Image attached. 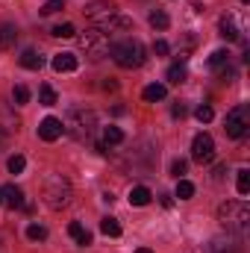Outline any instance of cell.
<instances>
[{
	"label": "cell",
	"mask_w": 250,
	"mask_h": 253,
	"mask_svg": "<svg viewBox=\"0 0 250 253\" xmlns=\"http://www.w3.org/2000/svg\"><path fill=\"white\" fill-rule=\"evenodd\" d=\"M62 129L68 135H74L77 141H88L97 129V115L91 109H71L62 121Z\"/></svg>",
	"instance_id": "cell-1"
},
{
	"label": "cell",
	"mask_w": 250,
	"mask_h": 253,
	"mask_svg": "<svg viewBox=\"0 0 250 253\" xmlns=\"http://www.w3.org/2000/svg\"><path fill=\"white\" fill-rule=\"evenodd\" d=\"M109 53H112V59L126 68V71H132V68H141L144 59H147V50H144V44L138 42V39H124V42H115L112 47H109Z\"/></svg>",
	"instance_id": "cell-2"
},
{
	"label": "cell",
	"mask_w": 250,
	"mask_h": 253,
	"mask_svg": "<svg viewBox=\"0 0 250 253\" xmlns=\"http://www.w3.org/2000/svg\"><path fill=\"white\" fill-rule=\"evenodd\" d=\"M218 221L233 230V233H248V224H250V209L245 200H227L221 209H218Z\"/></svg>",
	"instance_id": "cell-3"
},
{
	"label": "cell",
	"mask_w": 250,
	"mask_h": 253,
	"mask_svg": "<svg viewBox=\"0 0 250 253\" xmlns=\"http://www.w3.org/2000/svg\"><path fill=\"white\" fill-rule=\"evenodd\" d=\"M71 183L65 180L62 174H50L47 180H44V203L50 206V209H62L71 203Z\"/></svg>",
	"instance_id": "cell-4"
},
{
	"label": "cell",
	"mask_w": 250,
	"mask_h": 253,
	"mask_svg": "<svg viewBox=\"0 0 250 253\" xmlns=\"http://www.w3.org/2000/svg\"><path fill=\"white\" fill-rule=\"evenodd\" d=\"M109 47H112V44H109L106 33H103V30H97V27L80 36V50H83L91 62H100V59L109 53Z\"/></svg>",
	"instance_id": "cell-5"
},
{
	"label": "cell",
	"mask_w": 250,
	"mask_h": 253,
	"mask_svg": "<svg viewBox=\"0 0 250 253\" xmlns=\"http://www.w3.org/2000/svg\"><path fill=\"white\" fill-rule=\"evenodd\" d=\"M83 12H85V21H88V24H94L97 30H103V27L118 15V6H115L112 0H91Z\"/></svg>",
	"instance_id": "cell-6"
},
{
	"label": "cell",
	"mask_w": 250,
	"mask_h": 253,
	"mask_svg": "<svg viewBox=\"0 0 250 253\" xmlns=\"http://www.w3.org/2000/svg\"><path fill=\"white\" fill-rule=\"evenodd\" d=\"M248 126H250L248 106H233V109L227 112V118H224V129H227L230 138H242V135L248 132Z\"/></svg>",
	"instance_id": "cell-7"
},
{
	"label": "cell",
	"mask_w": 250,
	"mask_h": 253,
	"mask_svg": "<svg viewBox=\"0 0 250 253\" xmlns=\"http://www.w3.org/2000/svg\"><path fill=\"white\" fill-rule=\"evenodd\" d=\"M191 159L200 162V165H209L215 159V138L209 132H197L194 141H191Z\"/></svg>",
	"instance_id": "cell-8"
},
{
	"label": "cell",
	"mask_w": 250,
	"mask_h": 253,
	"mask_svg": "<svg viewBox=\"0 0 250 253\" xmlns=\"http://www.w3.org/2000/svg\"><path fill=\"white\" fill-rule=\"evenodd\" d=\"M62 132H65L62 121H59V118H53V115H50V118H44V121L39 124V135H42L44 141H56Z\"/></svg>",
	"instance_id": "cell-9"
},
{
	"label": "cell",
	"mask_w": 250,
	"mask_h": 253,
	"mask_svg": "<svg viewBox=\"0 0 250 253\" xmlns=\"http://www.w3.org/2000/svg\"><path fill=\"white\" fill-rule=\"evenodd\" d=\"M0 194H3V203L12 206V209H24V206H27V203H24V191L18 189L15 183H12V186H3Z\"/></svg>",
	"instance_id": "cell-10"
},
{
	"label": "cell",
	"mask_w": 250,
	"mask_h": 253,
	"mask_svg": "<svg viewBox=\"0 0 250 253\" xmlns=\"http://www.w3.org/2000/svg\"><path fill=\"white\" fill-rule=\"evenodd\" d=\"M218 36L227 39V42H239V27H236V21H233L230 15H224V18L218 21Z\"/></svg>",
	"instance_id": "cell-11"
},
{
	"label": "cell",
	"mask_w": 250,
	"mask_h": 253,
	"mask_svg": "<svg viewBox=\"0 0 250 253\" xmlns=\"http://www.w3.org/2000/svg\"><path fill=\"white\" fill-rule=\"evenodd\" d=\"M77 56L74 53H56L53 56V71L56 74H68V71H77Z\"/></svg>",
	"instance_id": "cell-12"
},
{
	"label": "cell",
	"mask_w": 250,
	"mask_h": 253,
	"mask_svg": "<svg viewBox=\"0 0 250 253\" xmlns=\"http://www.w3.org/2000/svg\"><path fill=\"white\" fill-rule=\"evenodd\" d=\"M68 236H71L77 245H83V248H85V245H91V233H88L80 221H71V224H68Z\"/></svg>",
	"instance_id": "cell-13"
},
{
	"label": "cell",
	"mask_w": 250,
	"mask_h": 253,
	"mask_svg": "<svg viewBox=\"0 0 250 253\" xmlns=\"http://www.w3.org/2000/svg\"><path fill=\"white\" fill-rule=\"evenodd\" d=\"M165 94H168V88H165L162 83H150V85H144V91H141V97H144L147 103H156V100H165Z\"/></svg>",
	"instance_id": "cell-14"
},
{
	"label": "cell",
	"mask_w": 250,
	"mask_h": 253,
	"mask_svg": "<svg viewBox=\"0 0 250 253\" xmlns=\"http://www.w3.org/2000/svg\"><path fill=\"white\" fill-rule=\"evenodd\" d=\"M15 39H18L15 24H0V50H9L15 44Z\"/></svg>",
	"instance_id": "cell-15"
},
{
	"label": "cell",
	"mask_w": 250,
	"mask_h": 253,
	"mask_svg": "<svg viewBox=\"0 0 250 253\" xmlns=\"http://www.w3.org/2000/svg\"><path fill=\"white\" fill-rule=\"evenodd\" d=\"M150 197H153V194H150L147 186H135V189H129V203H132V206H147Z\"/></svg>",
	"instance_id": "cell-16"
},
{
	"label": "cell",
	"mask_w": 250,
	"mask_h": 253,
	"mask_svg": "<svg viewBox=\"0 0 250 253\" xmlns=\"http://www.w3.org/2000/svg\"><path fill=\"white\" fill-rule=\"evenodd\" d=\"M18 62L24 65V68H27V71H39V68H42V65H44V59H42V56H39V53H36V50H24V53H21V56H18Z\"/></svg>",
	"instance_id": "cell-17"
},
{
	"label": "cell",
	"mask_w": 250,
	"mask_h": 253,
	"mask_svg": "<svg viewBox=\"0 0 250 253\" xmlns=\"http://www.w3.org/2000/svg\"><path fill=\"white\" fill-rule=\"evenodd\" d=\"M50 36H53V39H74V36H77V27H74L71 21H65V24H56V27L50 30Z\"/></svg>",
	"instance_id": "cell-18"
},
{
	"label": "cell",
	"mask_w": 250,
	"mask_h": 253,
	"mask_svg": "<svg viewBox=\"0 0 250 253\" xmlns=\"http://www.w3.org/2000/svg\"><path fill=\"white\" fill-rule=\"evenodd\" d=\"M150 27H153V30H168V27H171V18H168L162 9H153V12H150Z\"/></svg>",
	"instance_id": "cell-19"
},
{
	"label": "cell",
	"mask_w": 250,
	"mask_h": 253,
	"mask_svg": "<svg viewBox=\"0 0 250 253\" xmlns=\"http://www.w3.org/2000/svg\"><path fill=\"white\" fill-rule=\"evenodd\" d=\"M100 230H103V236H112V239L121 236V224H118V218H109V215L100 221Z\"/></svg>",
	"instance_id": "cell-20"
},
{
	"label": "cell",
	"mask_w": 250,
	"mask_h": 253,
	"mask_svg": "<svg viewBox=\"0 0 250 253\" xmlns=\"http://www.w3.org/2000/svg\"><path fill=\"white\" fill-rule=\"evenodd\" d=\"M168 83H174V85L186 83V65H171L168 68Z\"/></svg>",
	"instance_id": "cell-21"
},
{
	"label": "cell",
	"mask_w": 250,
	"mask_h": 253,
	"mask_svg": "<svg viewBox=\"0 0 250 253\" xmlns=\"http://www.w3.org/2000/svg\"><path fill=\"white\" fill-rule=\"evenodd\" d=\"M124 141V132L118 126H106L103 129V144H121Z\"/></svg>",
	"instance_id": "cell-22"
},
{
	"label": "cell",
	"mask_w": 250,
	"mask_h": 253,
	"mask_svg": "<svg viewBox=\"0 0 250 253\" xmlns=\"http://www.w3.org/2000/svg\"><path fill=\"white\" fill-rule=\"evenodd\" d=\"M236 189H239V194H242V197H245V194H250V171H248V168H242V171H239Z\"/></svg>",
	"instance_id": "cell-23"
},
{
	"label": "cell",
	"mask_w": 250,
	"mask_h": 253,
	"mask_svg": "<svg viewBox=\"0 0 250 253\" xmlns=\"http://www.w3.org/2000/svg\"><path fill=\"white\" fill-rule=\"evenodd\" d=\"M27 100H30V88H27V85H15V88H12V103H15V106H24Z\"/></svg>",
	"instance_id": "cell-24"
},
{
	"label": "cell",
	"mask_w": 250,
	"mask_h": 253,
	"mask_svg": "<svg viewBox=\"0 0 250 253\" xmlns=\"http://www.w3.org/2000/svg\"><path fill=\"white\" fill-rule=\"evenodd\" d=\"M27 239H30V242H44V239H47V230H44L42 224H30V227H27Z\"/></svg>",
	"instance_id": "cell-25"
},
{
	"label": "cell",
	"mask_w": 250,
	"mask_h": 253,
	"mask_svg": "<svg viewBox=\"0 0 250 253\" xmlns=\"http://www.w3.org/2000/svg\"><path fill=\"white\" fill-rule=\"evenodd\" d=\"M39 100H42V106H53L56 103V91L50 85H42L39 88Z\"/></svg>",
	"instance_id": "cell-26"
},
{
	"label": "cell",
	"mask_w": 250,
	"mask_h": 253,
	"mask_svg": "<svg viewBox=\"0 0 250 253\" xmlns=\"http://www.w3.org/2000/svg\"><path fill=\"white\" fill-rule=\"evenodd\" d=\"M194 118H197L200 124H209V121L215 118V112H212V106H206V103H203V106H197V109H194Z\"/></svg>",
	"instance_id": "cell-27"
},
{
	"label": "cell",
	"mask_w": 250,
	"mask_h": 253,
	"mask_svg": "<svg viewBox=\"0 0 250 253\" xmlns=\"http://www.w3.org/2000/svg\"><path fill=\"white\" fill-rule=\"evenodd\" d=\"M6 165H9V171H12V174H21V171L27 168V159H24L21 153H15V156H9V162H6Z\"/></svg>",
	"instance_id": "cell-28"
},
{
	"label": "cell",
	"mask_w": 250,
	"mask_h": 253,
	"mask_svg": "<svg viewBox=\"0 0 250 253\" xmlns=\"http://www.w3.org/2000/svg\"><path fill=\"white\" fill-rule=\"evenodd\" d=\"M230 62V50H215L212 56H209V65L212 68H221V65H227Z\"/></svg>",
	"instance_id": "cell-29"
},
{
	"label": "cell",
	"mask_w": 250,
	"mask_h": 253,
	"mask_svg": "<svg viewBox=\"0 0 250 253\" xmlns=\"http://www.w3.org/2000/svg\"><path fill=\"white\" fill-rule=\"evenodd\" d=\"M191 194H194V186H191L188 180H177V197H180V200H188Z\"/></svg>",
	"instance_id": "cell-30"
},
{
	"label": "cell",
	"mask_w": 250,
	"mask_h": 253,
	"mask_svg": "<svg viewBox=\"0 0 250 253\" xmlns=\"http://www.w3.org/2000/svg\"><path fill=\"white\" fill-rule=\"evenodd\" d=\"M186 171H188V162H186V159H177V162L171 165V174H174L177 180H183V174H186Z\"/></svg>",
	"instance_id": "cell-31"
},
{
	"label": "cell",
	"mask_w": 250,
	"mask_h": 253,
	"mask_svg": "<svg viewBox=\"0 0 250 253\" xmlns=\"http://www.w3.org/2000/svg\"><path fill=\"white\" fill-rule=\"evenodd\" d=\"M62 9V0H47L44 6H42V15H53V12H59Z\"/></svg>",
	"instance_id": "cell-32"
},
{
	"label": "cell",
	"mask_w": 250,
	"mask_h": 253,
	"mask_svg": "<svg viewBox=\"0 0 250 253\" xmlns=\"http://www.w3.org/2000/svg\"><path fill=\"white\" fill-rule=\"evenodd\" d=\"M168 50H171V47H168V42H162V39H159V42H153V53H156V56H168Z\"/></svg>",
	"instance_id": "cell-33"
},
{
	"label": "cell",
	"mask_w": 250,
	"mask_h": 253,
	"mask_svg": "<svg viewBox=\"0 0 250 253\" xmlns=\"http://www.w3.org/2000/svg\"><path fill=\"white\" fill-rule=\"evenodd\" d=\"M171 115H174V118H183V115H186V106H183V103H174Z\"/></svg>",
	"instance_id": "cell-34"
},
{
	"label": "cell",
	"mask_w": 250,
	"mask_h": 253,
	"mask_svg": "<svg viewBox=\"0 0 250 253\" xmlns=\"http://www.w3.org/2000/svg\"><path fill=\"white\" fill-rule=\"evenodd\" d=\"M135 253H153V251H147V248H138V251H135Z\"/></svg>",
	"instance_id": "cell-35"
},
{
	"label": "cell",
	"mask_w": 250,
	"mask_h": 253,
	"mask_svg": "<svg viewBox=\"0 0 250 253\" xmlns=\"http://www.w3.org/2000/svg\"><path fill=\"white\" fill-rule=\"evenodd\" d=\"M0 203H3V194H0Z\"/></svg>",
	"instance_id": "cell-36"
},
{
	"label": "cell",
	"mask_w": 250,
	"mask_h": 253,
	"mask_svg": "<svg viewBox=\"0 0 250 253\" xmlns=\"http://www.w3.org/2000/svg\"><path fill=\"white\" fill-rule=\"evenodd\" d=\"M242 3H248V0H242Z\"/></svg>",
	"instance_id": "cell-37"
}]
</instances>
